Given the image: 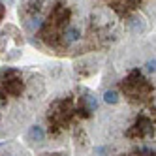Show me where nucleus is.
I'll list each match as a JSON object with an SVG mask.
<instances>
[{
  "label": "nucleus",
  "mask_w": 156,
  "mask_h": 156,
  "mask_svg": "<svg viewBox=\"0 0 156 156\" xmlns=\"http://www.w3.org/2000/svg\"><path fill=\"white\" fill-rule=\"evenodd\" d=\"M100 109L75 156H156V40L133 38L104 60Z\"/></svg>",
  "instance_id": "f257e3e1"
},
{
  "label": "nucleus",
  "mask_w": 156,
  "mask_h": 156,
  "mask_svg": "<svg viewBox=\"0 0 156 156\" xmlns=\"http://www.w3.org/2000/svg\"><path fill=\"white\" fill-rule=\"evenodd\" d=\"M17 17L28 43L45 55H107L90 0H19Z\"/></svg>",
  "instance_id": "f03ea898"
},
{
  "label": "nucleus",
  "mask_w": 156,
  "mask_h": 156,
  "mask_svg": "<svg viewBox=\"0 0 156 156\" xmlns=\"http://www.w3.org/2000/svg\"><path fill=\"white\" fill-rule=\"evenodd\" d=\"M98 109L100 96L96 90L72 79L64 81L25 130V147L38 156H75Z\"/></svg>",
  "instance_id": "7ed1b4c3"
},
{
  "label": "nucleus",
  "mask_w": 156,
  "mask_h": 156,
  "mask_svg": "<svg viewBox=\"0 0 156 156\" xmlns=\"http://www.w3.org/2000/svg\"><path fill=\"white\" fill-rule=\"evenodd\" d=\"M70 77L64 70L0 68V141H12L34 122L57 87Z\"/></svg>",
  "instance_id": "20e7f679"
},
{
  "label": "nucleus",
  "mask_w": 156,
  "mask_h": 156,
  "mask_svg": "<svg viewBox=\"0 0 156 156\" xmlns=\"http://www.w3.org/2000/svg\"><path fill=\"white\" fill-rule=\"evenodd\" d=\"M107 53L119 43L147 38L156 28V0H90Z\"/></svg>",
  "instance_id": "39448f33"
},
{
  "label": "nucleus",
  "mask_w": 156,
  "mask_h": 156,
  "mask_svg": "<svg viewBox=\"0 0 156 156\" xmlns=\"http://www.w3.org/2000/svg\"><path fill=\"white\" fill-rule=\"evenodd\" d=\"M0 156H32L19 141H0Z\"/></svg>",
  "instance_id": "423d86ee"
},
{
  "label": "nucleus",
  "mask_w": 156,
  "mask_h": 156,
  "mask_svg": "<svg viewBox=\"0 0 156 156\" xmlns=\"http://www.w3.org/2000/svg\"><path fill=\"white\" fill-rule=\"evenodd\" d=\"M6 15H8V2L0 0V25H2V21H4Z\"/></svg>",
  "instance_id": "0eeeda50"
},
{
  "label": "nucleus",
  "mask_w": 156,
  "mask_h": 156,
  "mask_svg": "<svg viewBox=\"0 0 156 156\" xmlns=\"http://www.w3.org/2000/svg\"><path fill=\"white\" fill-rule=\"evenodd\" d=\"M154 40H156V36H154Z\"/></svg>",
  "instance_id": "6e6552de"
}]
</instances>
